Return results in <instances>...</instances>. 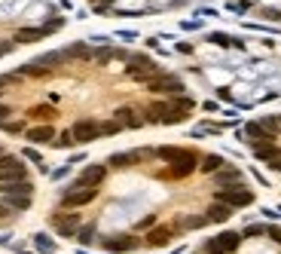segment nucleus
<instances>
[{
	"label": "nucleus",
	"mask_w": 281,
	"mask_h": 254,
	"mask_svg": "<svg viewBox=\"0 0 281 254\" xmlns=\"http://www.w3.org/2000/svg\"><path fill=\"white\" fill-rule=\"evenodd\" d=\"M46 37V28H21V31H15V43H34V40H43Z\"/></svg>",
	"instance_id": "21"
},
{
	"label": "nucleus",
	"mask_w": 281,
	"mask_h": 254,
	"mask_svg": "<svg viewBox=\"0 0 281 254\" xmlns=\"http://www.w3.org/2000/svg\"><path fill=\"white\" fill-rule=\"evenodd\" d=\"M208 40H211V43H217V46H242V43H239L236 37H229V34H211Z\"/></svg>",
	"instance_id": "32"
},
{
	"label": "nucleus",
	"mask_w": 281,
	"mask_h": 254,
	"mask_svg": "<svg viewBox=\"0 0 281 254\" xmlns=\"http://www.w3.org/2000/svg\"><path fill=\"white\" fill-rule=\"evenodd\" d=\"M101 245H104V251L122 254V251H135V248H138V239L129 236V233H116V236H104Z\"/></svg>",
	"instance_id": "9"
},
{
	"label": "nucleus",
	"mask_w": 281,
	"mask_h": 254,
	"mask_svg": "<svg viewBox=\"0 0 281 254\" xmlns=\"http://www.w3.org/2000/svg\"><path fill=\"white\" fill-rule=\"evenodd\" d=\"M266 233H269V236H272V239L281 245V230H278V227H266Z\"/></svg>",
	"instance_id": "42"
},
{
	"label": "nucleus",
	"mask_w": 281,
	"mask_h": 254,
	"mask_svg": "<svg viewBox=\"0 0 281 254\" xmlns=\"http://www.w3.org/2000/svg\"><path fill=\"white\" fill-rule=\"evenodd\" d=\"M205 218H208V224H226V221L233 218V209H229V205H223V202H214V205L208 209V215H205Z\"/></svg>",
	"instance_id": "19"
},
{
	"label": "nucleus",
	"mask_w": 281,
	"mask_h": 254,
	"mask_svg": "<svg viewBox=\"0 0 281 254\" xmlns=\"http://www.w3.org/2000/svg\"><path fill=\"white\" fill-rule=\"evenodd\" d=\"M242 138H245L251 147H263V144H272V138L263 132V126H260V123H245V129H242Z\"/></svg>",
	"instance_id": "10"
},
{
	"label": "nucleus",
	"mask_w": 281,
	"mask_h": 254,
	"mask_svg": "<svg viewBox=\"0 0 281 254\" xmlns=\"http://www.w3.org/2000/svg\"><path fill=\"white\" fill-rule=\"evenodd\" d=\"M31 117L34 120H52L55 117V107L52 104H37V107H31Z\"/></svg>",
	"instance_id": "30"
},
{
	"label": "nucleus",
	"mask_w": 281,
	"mask_h": 254,
	"mask_svg": "<svg viewBox=\"0 0 281 254\" xmlns=\"http://www.w3.org/2000/svg\"><path fill=\"white\" fill-rule=\"evenodd\" d=\"M70 135H73V141L76 144H89V141H98L101 138V123L98 120H76L73 126H70Z\"/></svg>",
	"instance_id": "5"
},
{
	"label": "nucleus",
	"mask_w": 281,
	"mask_h": 254,
	"mask_svg": "<svg viewBox=\"0 0 281 254\" xmlns=\"http://www.w3.org/2000/svg\"><path fill=\"white\" fill-rule=\"evenodd\" d=\"M0 156H3V147H0Z\"/></svg>",
	"instance_id": "46"
},
{
	"label": "nucleus",
	"mask_w": 281,
	"mask_h": 254,
	"mask_svg": "<svg viewBox=\"0 0 281 254\" xmlns=\"http://www.w3.org/2000/svg\"><path fill=\"white\" fill-rule=\"evenodd\" d=\"M46 74H49V67H46V64H40V58H37V61L21 64V67L15 71V77H46Z\"/></svg>",
	"instance_id": "22"
},
{
	"label": "nucleus",
	"mask_w": 281,
	"mask_h": 254,
	"mask_svg": "<svg viewBox=\"0 0 281 254\" xmlns=\"http://www.w3.org/2000/svg\"><path fill=\"white\" fill-rule=\"evenodd\" d=\"M9 113H12V110H9V107L0 101V126H3V123H9Z\"/></svg>",
	"instance_id": "40"
},
{
	"label": "nucleus",
	"mask_w": 281,
	"mask_h": 254,
	"mask_svg": "<svg viewBox=\"0 0 281 254\" xmlns=\"http://www.w3.org/2000/svg\"><path fill=\"white\" fill-rule=\"evenodd\" d=\"M125 74L132 80H141V83H150L153 77H159V64L150 58V55H129V64H125Z\"/></svg>",
	"instance_id": "1"
},
{
	"label": "nucleus",
	"mask_w": 281,
	"mask_h": 254,
	"mask_svg": "<svg viewBox=\"0 0 281 254\" xmlns=\"http://www.w3.org/2000/svg\"><path fill=\"white\" fill-rule=\"evenodd\" d=\"M199 169V156L193 153V156H187V159H181V163H171V169L165 172L168 178H187V175H193Z\"/></svg>",
	"instance_id": "11"
},
{
	"label": "nucleus",
	"mask_w": 281,
	"mask_h": 254,
	"mask_svg": "<svg viewBox=\"0 0 281 254\" xmlns=\"http://www.w3.org/2000/svg\"><path fill=\"white\" fill-rule=\"evenodd\" d=\"M119 129H122V126H119L116 120H113V123H101V135H116Z\"/></svg>",
	"instance_id": "36"
},
{
	"label": "nucleus",
	"mask_w": 281,
	"mask_h": 254,
	"mask_svg": "<svg viewBox=\"0 0 281 254\" xmlns=\"http://www.w3.org/2000/svg\"><path fill=\"white\" fill-rule=\"evenodd\" d=\"M24 159H31V163H43V159H40V153H37L34 147H24Z\"/></svg>",
	"instance_id": "39"
},
{
	"label": "nucleus",
	"mask_w": 281,
	"mask_h": 254,
	"mask_svg": "<svg viewBox=\"0 0 281 254\" xmlns=\"http://www.w3.org/2000/svg\"><path fill=\"white\" fill-rule=\"evenodd\" d=\"M0 196H34V184H31V181H18V184H0Z\"/></svg>",
	"instance_id": "18"
},
{
	"label": "nucleus",
	"mask_w": 281,
	"mask_h": 254,
	"mask_svg": "<svg viewBox=\"0 0 281 254\" xmlns=\"http://www.w3.org/2000/svg\"><path fill=\"white\" fill-rule=\"evenodd\" d=\"M113 117H116V123H119L122 129H141V126H144V117H138L135 107H119Z\"/></svg>",
	"instance_id": "12"
},
{
	"label": "nucleus",
	"mask_w": 281,
	"mask_h": 254,
	"mask_svg": "<svg viewBox=\"0 0 281 254\" xmlns=\"http://www.w3.org/2000/svg\"><path fill=\"white\" fill-rule=\"evenodd\" d=\"M122 55H125V52H119V49H110V46H101V49H95V52H92V58H95L98 64H107L110 58H122Z\"/></svg>",
	"instance_id": "26"
},
{
	"label": "nucleus",
	"mask_w": 281,
	"mask_h": 254,
	"mask_svg": "<svg viewBox=\"0 0 281 254\" xmlns=\"http://www.w3.org/2000/svg\"><path fill=\"white\" fill-rule=\"evenodd\" d=\"M208 224V218L205 215H187V218H181L177 221V227L181 230H199V227H205Z\"/></svg>",
	"instance_id": "27"
},
{
	"label": "nucleus",
	"mask_w": 281,
	"mask_h": 254,
	"mask_svg": "<svg viewBox=\"0 0 281 254\" xmlns=\"http://www.w3.org/2000/svg\"><path fill=\"white\" fill-rule=\"evenodd\" d=\"M3 129H6L9 135H18V132H24V126H21V123H3Z\"/></svg>",
	"instance_id": "38"
},
{
	"label": "nucleus",
	"mask_w": 281,
	"mask_h": 254,
	"mask_svg": "<svg viewBox=\"0 0 281 254\" xmlns=\"http://www.w3.org/2000/svg\"><path fill=\"white\" fill-rule=\"evenodd\" d=\"M76 242H80V245H92V242H95V227H92V224L80 227V233H76Z\"/></svg>",
	"instance_id": "31"
},
{
	"label": "nucleus",
	"mask_w": 281,
	"mask_h": 254,
	"mask_svg": "<svg viewBox=\"0 0 281 254\" xmlns=\"http://www.w3.org/2000/svg\"><path fill=\"white\" fill-rule=\"evenodd\" d=\"M64 58H92V49L86 46V43H70L67 49H64Z\"/></svg>",
	"instance_id": "25"
},
{
	"label": "nucleus",
	"mask_w": 281,
	"mask_h": 254,
	"mask_svg": "<svg viewBox=\"0 0 281 254\" xmlns=\"http://www.w3.org/2000/svg\"><path fill=\"white\" fill-rule=\"evenodd\" d=\"M52 227H55V233L64 236V239H76V233H80V218H76L73 212H67V215H52Z\"/></svg>",
	"instance_id": "7"
},
{
	"label": "nucleus",
	"mask_w": 281,
	"mask_h": 254,
	"mask_svg": "<svg viewBox=\"0 0 281 254\" xmlns=\"http://www.w3.org/2000/svg\"><path fill=\"white\" fill-rule=\"evenodd\" d=\"M43 28H46V34H52V31H61V28H64V18L58 15V18H52V21H46Z\"/></svg>",
	"instance_id": "35"
},
{
	"label": "nucleus",
	"mask_w": 281,
	"mask_h": 254,
	"mask_svg": "<svg viewBox=\"0 0 281 254\" xmlns=\"http://www.w3.org/2000/svg\"><path fill=\"white\" fill-rule=\"evenodd\" d=\"M12 80H15V74H12V77H0V95H3V86H6V83H12Z\"/></svg>",
	"instance_id": "45"
},
{
	"label": "nucleus",
	"mask_w": 281,
	"mask_h": 254,
	"mask_svg": "<svg viewBox=\"0 0 281 254\" xmlns=\"http://www.w3.org/2000/svg\"><path fill=\"white\" fill-rule=\"evenodd\" d=\"M18 181H28V166L18 156L3 153L0 156V184H18Z\"/></svg>",
	"instance_id": "3"
},
{
	"label": "nucleus",
	"mask_w": 281,
	"mask_h": 254,
	"mask_svg": "<svg viewBox=\"0 0 281 254\" xmlns=\"http://www.w3.org/2000/svg\"><path fill=\"white\" fill-rule=\"evenodd\" d=\"M147 89H150L153 95H181V92H184V80L174 77V74H159V77H153V80L147 83Z\"/></svg>",
	"instance_id": "4"
},
{
	"label": "nucleus",
	"mask_w": 281,
	"mask_h": 254,
	"mask_svg": "<svg viewBox=\"0 0 281 254\" xmlns=\"http://www.w3.org/2000/svg\"><path fill=\"white\" fill-rule=\"evenodd\" d=\"M214 202H223V205H229V209L236 212V209L254 205V193H251L248 187H242V184H236V187H220V190L214 193Z\"/></svg>",
	"instance_id": "2"
},
{
	"label": "nucleus",
	"mask_w": 281,
	"mask_h": 254,
	"mask_svg": "<svg viewBox=\"0 0 281 254\" xmlns=\"http://www.w3.org/2000/svg\"><path fill=\"white\" fill-rule=\"evenodd\" d=\"M242 239H245V236H242V233H233V230H223L220 236H214V242H217V245H220L226 254L236 251V248L242 245Z\"/></svg>",
	"instance_id": "15"
},
{
	"label": "nucleus",
	"mask_w": 281,
	"mask_h": 254,
	"mask_svg": "<svg viewBox=\"0 0 281 254\" xmlns=\"http://www.w3.org/2000/svg\"><path fill=\"white\" fill-rule=\"evenodd\" d=\"M278 123H281V117H278Z\"/></svg>",
	"instance_id": "47"
},
{
	"label": "nucleus",
	"mask_w": 281,
	"mask_h": 254,
	"mask_svg": "<svg viewBox=\"0 0 281 254\" xmlns=\"http://www.w3.org/2000/svg\"><path fill=\"white\" fill-rule=\"evenodd\" d=\"M95 196H98V187H67L61 193V205L64 209H80V205H89Z\"/></svg>",
	"instance_id": "6"
},
{
	"label": "nucleus",
	"mask_w": 281,
	"mask_h": 254,
	"mask_svg": "<svg viewBox=\"0 0 281 254\" xmlns=\"http://www.w3.org/2000/svg\"><path fill=\"white\" fill-rule=\"evenodd\" d=\"M15 49V40H9V43H0V55H9Z\"/></svg>",
	"instance_id": "41"
},
{
	"label": "nucleus",
	"mask_w": 281,
	"mask_h": 254,
	"mask_svg": "<svg viewBox=\"0 0 281 254\" xmlns=\"http://www.w3.org/2000/svg\"><path fill=\"white\" fill-rule=\"evenodd\" d=\"M257 123L263 126V132H266V135H269L272 141L278 138V132H281V123H278V117H263V120H257Z\"/></svg>",
	"instance_id": "28"
},
{
	"label": "nucleus",
	"mask_w": 281,
	"mask_h": 254,
	"mask_svg": "<svg viewBox=\"0 0 281 254\" xmlns=\"http://www.w3.org/2000/svg\"><path fill=\"white\" fill-rule=\"evenodd\" d=\"M263 15H266V18H272V21H275V18H281L278 9H263Z\"/></svg>",
	"instance_id": "44"
},
{
	"label": "nucleus",
	"mask_w": 281,
	"mask_h": 254,
	"mask_svg": "<svg viewBox=\"0 0 281 254\" xmlns=\"http://www.w3.org/2000/svg\"><path fill=\"white\" fill-rule=\"evenodd\" d=\"M254 156L260 163H275V159H281V150L275 144H263V147H254Z\"/></svg>",
	"instance_id": "23"
},
{
	"label": "nucleus",
	"mask_w": 281,
	"mask_h": 254,
	"mask_svg": "<svg viewBox=\"0 0 281 254\" xmlns=\"http://www.w3.org/2000/svg\"><path fill=\"white\" fill-rule=\"evenodd\" d=\"M34 248H37V251H43V254H52V251H55V242H52L46 233H37V236H34Z\"/></svg>",
	"instance_id": "29"
},
{
	"label": "nucleus",
	"mask_w": 281,
	"mask_h": 254,
	"mask_svg": "<svg viewBox=\"0 0 281 254\" xmlns=\"http://www.w3.org/2000/svg\"><path fill=\"white\" fill-rule=\"evenodd\" d=\"M55 147H73L76 141H73V135L70 132H64V135H55V141H52Z\"/></svg>",
	"instance_id": "33"
},
{
	"label": "nucleus",
	"mask_w": 281,
	"mask_h": 254,
	"mask_svg": "<svg viewBox=\"0 0 281 254\" xmlns=\"http://www.w3.org/2000/svg\"><path fill=\"white\" fill-rule=\"evenodd\" d=\"M223 166H226V159H223L220 153H208V156H202V163H199V169H202L205 175H217Z\"/></svg>",
	"instance_id": "20"
},
{
	"label": "nucleus",
	"mask_w": 281,
	"mask_h": 254,
	"mask_svg": "<svg viewBox=\"0 0 281 254\" xmlns=\"http://www.w3.org/2000/svg\"><path fill=\"white\" fill-rule=\"evenodd\" d=\"M153 156H159V159H165V163H181V159L193 156V150H187V147H171V144H165V147H156V150H153Z\"/></svg>",
	"instance_id": "14"
},
{
	"label": "nucleus",
	"mask_w": 281,
	"mask_h": 254,
	"mask_svg": "<svg viewBox=\"0 0 281 254\" xmlns=\"http://www.w3.org/2000/svg\"><path fill=\"white\" fill-rule=\"evenodd\" d=\"M110 9V0H101V3H95V12H107Z\"/></svg>",
	"instance_id": "43"
},
{
	"label": "nucleus",
	"mask_w": 281,
	"mask_h": 254,
	"mask_svg": "<svg viewBox=\"0 0 281 254\" xmlns=\"http://www.w3.org/2000/svg\"><path fill=\"white\" fill-rule=\"evenodd\" d=\"M171 236H174V230H171V227H156V230H150V233H147V245L162 248V245H168V242H171Z\"/></svg>",
	"instance_id": "17"
},
{
	"label": "nucleus",
	"mask_w": 281,
	"mask_h": 254,
	"mask_svg": "<svg viewBox=\"0 0 281 254\" xmlns=\"http://www.w3.org/2000/svg\"><path fill=\"white\" fill-rule=\"evenodd\" d=\"M205 254H226V251H223L214 239H208V242H205Z\"/></svg>",
	"instance_id": "37"
},
{
	"label": "nucleus",
	"mask_w": 281,
	"mask_h": 254,
	"mask_svg": "<svg viewBox=\"0 0 281 254\" xmlns=\"http://www.w3.org/2000/svg\"><path fill=\"white\" fill-rule=\"evenodd\" d=\"M104 178H107V166H98V163H92V166H86V169L80 172V178H76L70 187H98Z\"/></svg>",
	"instance_id": "8"
},
{
	"label": "nucleus",
	"mask_w": 281,
	"mask_h": 254,
	"mask_svg": "<svg viewBox=\"0 0 281 254\" xmlns=\"http://www.w3.org/2000/svg\"><path fill=\"white\" fill-rule=\"evenodd\" d=\"M260 233H266V227H263V224H248V227L242 230V236H260Z\"/></svg>",
	"instance_id": "34"
},
{
	"label": "nucleus",
	"mask_w": 281,
	"mask_h": 254,
	"mask_svg": "<svg viewBox=\"0 0 281 254\" xmlns=\"http://www.w3.org/2000/svg\"><path fill=\"white\" fill-rule=\"evenodd\" d=\"M214 181H217V187H236V184L242 181V172L233 169V166H223V169L214 175Z\"/></svg>",
	"instance_id": "16"
},
{
	"label": "nucleus",
	"mask_w": 281,
	"mask_h": 254,
	"mask_svg": "<svg viewBox=\"0 0 281 254\" xmlns=\"http://www.w3.org/2000/svg\"><path fill=\"white\" fill-rule=\"evenodd\" d=\"M31 199L34 196H3V205L9 212H28L31 209Z\"/></svg>",
	"instance_id": "24"
},
{
	"label": "nucleus",
	"mask_w": 281,
	"mask_h": 254,
	"mask_svg": "<svg viewBox=\"0 0 281 254\" xmlns=\"http://www.w3.org/2000/svg\"><path fill=\"white\" fill-rule=\"evenodd\" d=\"M24 138L31 141V147H34V144H52V141H55V129H52V126H34V129L24 132Z\"/></svg>",
	"instance_id": "13"
}]
</instances>
